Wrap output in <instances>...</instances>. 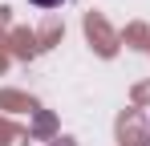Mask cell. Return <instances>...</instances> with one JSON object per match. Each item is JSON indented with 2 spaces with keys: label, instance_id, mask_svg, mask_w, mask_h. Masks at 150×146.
I'll return each instance as SVG.
<instances>
[{
  "label": "cell",
  "instance_id": "1",
  "mask_svg": "<svg viewBox=\"0 0 150 146\" xmlns=\"http://www.w3.org/2000/svg\"><path fill=\"white\" fill-rule=\"evenodd\" d=\"M28 4H37V8H57L61 0H28Z\"/></svg>",
  "mask_w": 150,
  "mask_h": 146
}]
</instances>
